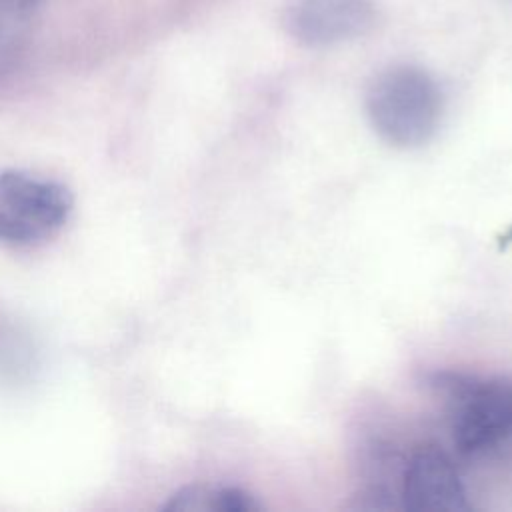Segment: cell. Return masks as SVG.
Listing matches in <instances>:
<instances>
[{"mask_svg":"<svg viewBox=\"0 0 512 512\" xmlns=\"http://www.w3.org/2000/svg\"><path fill=\"white\" fill-rule=\"evenodd\" d=\"M366 114L374 132L394 148H418L438 128L442 92L434 76L414 64L380 70L366 90Z\"/></svg>","mask_w":512,"mask_h":512,"instance_id":"1","label":"cell"},{"mask_svg":"<svg viewBox=\"0 0 512 512\" xmlns=\"http://www.w3.org/2000/svg\"><path fill=\"white\" fill-rule=\"evenodd\" d=\"M38 4L40 0H0V48L20 34Z\"/></svg>","mask_w":512,"mask_h":512,"instance_id":"7","label":"cell"},{"mask_svg":"<svg viewBox=\"0 0 512 512\" xmlns=\"http://www.w3.org/2000/svg\"><path fill=\"white\" fill-rule=\"evenodd\" d=\"M378 18V0H292L282 26L298 44L324 48L368 34Z\"/></svg>","mask_w":512,"mask_h":512,"instance_id":"4","label":"cell"},{"mask_svg":"<svg viewBox=\"0 0 512 512\" xmlns=\"http://www.w3.org/2000/svg\"><path fill=\"white\" fill-rule=\"evenodd\" d=\"M170 512H260L254 494L226 484H192L178 490L164 506Z\"/></svg>","mask_w":512,"mask_h":512,"instance_id":"6","label":"cell"},{"mask_svg":"<svg viewBox=\"0 0 512 512\" xmlns=\"http://www.w3.org/2000/svg\"><path fill=\"white\" fill-rule=\"evenodd\" d=\"M72 192L58 180L8 170L0 174V242L16 248L54 238L70 218Z\"/></svg>","mask_w":512,"mask_h":512,"instance_id":"3","label":"cell"},{"mask_svg":"<svg viewBox=\"0 0 512 512\" xmlns=\"http://www.w3.org/2000/svg\"><path fill=\"white\" fill-rule=\"evenodd\" d=\"M428 386L448 408L460 454L476 456L512 438V378L440 370L428 376Z\"/></svg>","mask_w":512,"mask_h":512,"instance_id":"2","label":"cell"},{"mask_svg":"<svg viewBox=\"0 0 512 512\" xmlns=\"http://www.w3.org/2000/svg\"><path fill=\"white\" fill-rule=\"evenodd\" d=\"M400 506L412 512H460L470 502L452 458L434 444L418 446L404 462Z\"/></svg>","mask_w":512,"mask_h":512,"instance_id":"5","label":"cell"}]
</instances>
